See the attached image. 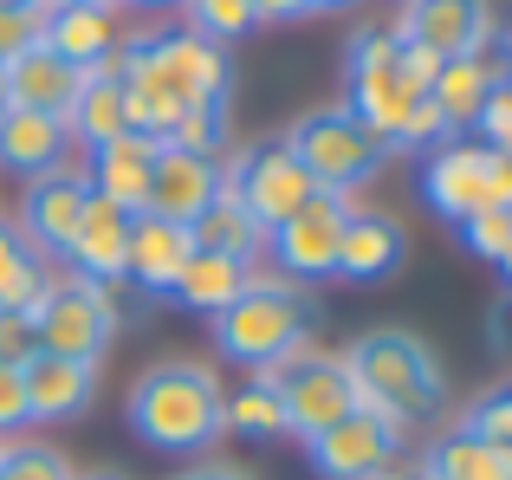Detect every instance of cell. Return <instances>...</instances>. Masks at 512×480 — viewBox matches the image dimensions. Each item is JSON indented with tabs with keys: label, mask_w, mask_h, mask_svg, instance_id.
Wrapping results in <instances>:
<instances>
[{
	"label": "cell",
	"mask_w": 512,
	"mask_h": 480,
	"mask_svg": "<svg viewBox=\"0 0 512 480\" xmlns=\"http://www.w3.org/2000/svg\"><path fill=\"white\" fill-rule=\"evenodd\" d=\"M396 39L435 52V59H480L493 39V0H409Z\"/></svg>",
	"instance_id": "13"
},
{
	"label": "cell",
	"mask_w": 512,
	"mask_h": 480,
	"mask_svg": "<svg viewBox=\"0 0 512 480\" xmlns=\"http://www.w3.org/2000/svg\"><path fill=\"white\" fill-rule=\"evenodd\" d=\"M39 7L52 13V7H117V0H39Z\"/></svg>",
	"instance_id": "45"
},
{
	"label": "cell",
	"mask_w": 512,
	"mask_h": 480,
	"mask_svg": "<svg viewBox=\"0 0 512 480\" xmlns=\"http://www.w3.org/2000/svg\"><path fill=\"white\" fill-rule=\"evenodd\" d=\"M72 480H130V474H117V468H91V474H72Z\"/></svg>",
	"instance_id": "46"
},
{
	"label": "cell",
	"mask_w": 512,
	"mask_h": 480,
	"mask_svg": "<svg viewBox=\"0 0 512 480\" xmlns=\"http://www.w3.org/2000/svg\"><path fill=\"white\" fill-rule=\"evenodd\" d=\"M286 150L299 156V169L318 182V189L350 195V189H363V182H376L389 143L376 137L370 124H357L344 104H325V111H305L299 124L286 130Z\"/></svg>",
	"instance_id": "6"
},
{
	"label": "cell",
	"mask_w": 512,
	"mask_h": 480,
	"mask_svg": "<svg viewBox=\"0 0 512 480\" xmlns=\"http://www.w3.org/2000/svg\"><path fill=\"white\" fill-rule=\"evenodd\" d=\"M422 195L448 228H461L467 215L493 208V150L487 143H461L448 137L441 150L422 156Z\"/></svg>",
	"instance_id": "11"
},
{
	"label": "cell",
	"mask_w": 512,
	"mask_h": 480,
	"mask_svg": "<svg viewBox=\"0 0 512 480\" xmlns=\"http://www.w3.org/2000/svg\"><path fill=\"white\" fill-rule=\"evenodd\" d=\"M188 13V33H201L208 46H227V39H240L247 26H260V13H253V0H182Z\"/></svg>",
	"instance_id": "31"
},
{
	"label": "cell",
	"mask_w": 512,
	"mask_h": 480,
	"mask_svg": "<svg viewBox=\"0 0 512 480\" xmlns=\"http://www.w3.org/2000/svg\"><path fill=\"white\" fill-rule=\"evenodd\" d=\"M318 7H344V0H312V13H318Z\"/></svg>",
	"instance_id": "50"
},
{
	"label": "cell",
	"mask_w": 512,
	"mask_h": 480,
	"mask_svg": "<svg viewBox=\"0 0 512 480\" xmlns=\"http://www.w3.org/2000/svg\"><path fill=\"white\" fill-rule=\"evenodd\" d=\"M0 111H7V78H0Z\"/></svg>",
	"instance_id": "52"
},
{
	"label": "cell",
	"mask_w": 512,
	"mask_h": 480,
	"mask_svg": "<svg viewBox=\"0 0 512 480\" xmlns=\"http://www.w3.org/2000/svg\"><path fill=\"white\" fill-rule=\"evenodd\" d=\"M474 130H480V143H487L493 156H512V78H500V85L487 91V104H480Z\"/></svg>",
	"instance_id": "37"
},
{
	"label": "cell",
	"mask_w": 512,
	"mask_h": 480,
	"mask_svg": "<svg viewBox=\"0 0 512 480\" xmlns=\"http://www.w3.org/2000/svg\"><path fill=\"white\" fill-rule=\"evenodd\" d=\"M221 182H227V163L163 143V150H156V169H150V202H143V215H163V221H182L188 228V221L221 195Z\"/></svg>",
	"instance_id": "15"
},
{
	"label": "cell",
	"mask_w": 512,
	"mask_h": 480,
	"mask_svg": "<svg viewBox=\"0 0 512 480\" xmlns=\"http://www.w3.org/2000/svg\"><path fill=\"white\" fill-rule=\"evenodd\" d=\"M396 448H402V435L389 422H376L370 409H350L344 422H331L325 435L305 442V455H312V468L325 480H376V474H389Z\"/></svg>",
	"instance_id": "14"
},
{
	"label": "cell",
	"mask_w": 512,
	"mask_h": 480,
	"mask_svg": "<svg viewBox=\"0 0 512 480\" xmlns=\"http://www.w3.org/2000/svg\"><path fill=\"white\" fill-rule=\"evenodd\" d=\"M376 480H422V474H376Z\"/></svg>",
	"instance_id": "49"
},
{
	"label": "cell",
	"mask_w": 512,
	"mask_h": 480,
	"mask_svg": "<svg viewBox=\"0 0 512 480\" xmlns=\"http://www.w3.org/2000/svg\"><path fill=\"white\" fill-rule=\"evenodd\" d=\"M448 137H454L448 117H441L428 98H415V104H409V117L396 124V137H389V150H422V156H428V150H441Z\"/></svg>",
	"instance_id": "36"
},
{
	"label": "cell",
	"mask_w": 512,
	"mask_h": 480,
	"mask_svg": "<svg viewBox=\"0 0 512 480\" xmlns=\"http://www.w3.org/2000/svg\"><path fill=\"white\" fill-rule=\"evenodd\" d=\"M26 318H33L39 351H52V357L98 364V357L117 344V299H111V286L78 279V273H46L39 299L26 305Z\"/></svg>",
	"instance_id": "5"
},
{
	"label": "cell",
	"mask_w": 512,
	"mask_h": 480,
	"mask_svg": "<svg viewBox=\"0 0 512 480\" xmlns=\"http://www.w3.org/2000/svg\"><path fill=\"white\" fill-rule=\"evenodd\" d=\"M487 344H493V357H500V364L512 370V292L487 312Z\"/></svg>",
	"instance_id": "41"
},
{
	"label": "cell",
	"mask_w": 512,
	"mask_h": 480,
	"mask_svg": "<svg viewBox=\"0 0 512 480\" xmlns=\"http://www.w3.org/2000/svg\"><path fill=\"white\" fill-rule=\"evenodd\" d=\"M78 468L59 455V448H46V442H0V480H72Z\"/></svg>",
	"instance_id": "32"
},
{
	"label": "cell",
	"mask_w": 512,
	"mask_h": 480,
	"mask_svg": "<svg viewBox=\"0 0 512 480\" xmlns=\"http://www.w3.org/2000/svg\"><path fill=\"white\" fill-rule=\"evenodd\" d=\"M344 370H350V390H357V409H370V416L389 422L396 435H409L415 422H428L441 409V396H448L435 344L402 331V325L363 331L344 351Z\"/></svg>",
	"instance_id": "2"
},
{
	"label": "cell",
	"mask_w": 512,
	"mask_h": 480,
	"mask_svg": "<svg viewBox=\"0 0 512 480\" xmlns=\"http://www.w3.org/2000/svg\"><path fill=\"white\" fill-rule=\"evenodd\" d=\"M117 78H124L130 130H143V137H156V143H163L195 104H227V85H234L227 46H208V39L188 33V26L124 39Z\"/></svg>",
	"instance_id": "1"
},
{
	"label": "cell",
	"mask_w": 512,
	"mask_h": 480,
	"mask_svg": "<svg viewBox=\"0 0 512 480\" xmlns=\"http://www.w3.org/2000/svg\"><path fill=\"white\" fill-rule=\"evenodd\" d=\"M33 351H39V338H33V318H26L20 305H0V364H13V370H20Z\"/></svg>",
	"instance_id": "39"
},
{
	"label": "cell",
	"mask_w": 512,
	"mask_h": 480,
	"mask_svg": "<svg viewBox=\"0 0 512 480\" xmlns=\"http://www.w3.org/2000/svg\"><path fill=\"white\" fill-rule=\"evenodd\" d=\"M493 33H500V46H506V65H512V7H506V20H493Z\"/></svg>",
	"instance_id": "44"
},
{
	"label": "cell",
	"mask_w": 512,
	"mask_h": 480,
	"mask_svg": "<svg viewBox=\"0 0 512 480\" xmlns=\"http://www.w3.org/2000/svg\"><path fill=\"white\" fill-rule=\"evenodd\" d=\"M65 130H72V137L85 143V150H98V143H111V137H124V130H130L117 59H104V65H85V85H78L72 111H65Z\"/></svg>",
	"instance_id": "24"
},
{
	"label": "cell",
	"mask_w": 512,
	"mask_h": 480,
	"mask_svg": "<svg viewBox=\"0 0 512 480\" xmlns=\"http://www.w3.org/2000/svg\"><path fill=\"white\" fill-rule=\"evenodd\" d=\"M26 429V377L13 364H0V442Z\"/></svg>",
	"instance_id": "40"
},
{
	"label": "cell",
	"mask_w": 512,
	"mask_h": 480,
	"mask_svg": "<svg viewBox=\"0 0 512 480\" xmlns=\"http://www.w3.org/2000/svg\"><path fill=\"white\" fill-rule=\"evenodd\" d=\"M266 383L279 390V409H286V435H299V442L325 435L331 422H344L350 409H357L350 370H344V357H331V351H292L286 364L266 370Z\"/></svg>",
	"instance_id": "8"
},
{
	"label": "cell",
	"mask_w": 512,
	"mask_h": 480,
	"mask_svg": "<svg viewBox=\"0 0 512 480\" xmlns=\"http://www.w3.org/2000/svg\"><path fill=\"white\" fill-rule=\"evenodd\" d=\"M396 26H363L357 39L344 46V85H350V104L344 111L357 117V124H370L376 137H396V124L409 117L415 91L402 85V65H396Z\"/></svg>",
	"instance_id": "7"
},
{
	"label": "cell",
	"mask_w": 512,
	"mask_h": 480,
	"mask_svg": "<svg viewBox=\"0 0 512 480\" xmlns=\"http://www.w3.org/2000/svg\"><path fill=\"white\" fill-rule=\"evenodd\" d=\"M402 266V228L389 215H370V208H350L344 234H338V279H357V286H376Z\"/></svg>",
	"instance_id": "23"
},
{
	"label": "cell",
	"mask_w": 512,
	"mask_h": 480,
	"mask_svg": "<svg viewBox=\"0 0 512 480\" xmlns=\"http://www.w3.org/2000/svg\"><path fill=\"white\" fill-rule=\"evenodd\" d=\"M221 377L195 357H169L150 364L124 396V422L143 448L156 455H201V448L221 442Z\"/></svg>",
	"instance_id": "3"
},
{
	"label": "cell",
	"mask_w": 512,
	"mask_h": 480,
	"mask_svg": "<svg viewBox=\"0 0 512 480\" xmlns=\"http://www.w3.org/2000/svg\"><path fill=\"white\" fill-rule=\"evenodd\" d=\"M188 240H195L201 253H221V260H240V266H253V260H260V247H266L260 221L240 208V195L227 189V182H221V195L188 221Z\"/></svg>",
	"instance_id": "26"
},
{
	"label": "cell",
	"mask_w": 512,
	"mask_h": 480,
	"mask_svg": "<svg viewBox=\"0 0 512 480\" xmlns=\"http://www.w3.org/2000/svg\"><path fill=\"white\" fill-rule=\"evenodd\" d=\"M0 78H7V104L13 111H46V117H65L72 98H78V85H85V72L65 65L59 52H46V46H26L20 59H7Z\"/></svg>",
	"instance_id": "19"
},
{
	"label": "cell",
	"mask_w": 512,
	"mask_h": 480,
	"mask_svg": "<svg viewBox=\"0 0 512 480\" xmlns=\"http://www.w3.org/2000/svg\"><path fill=\"white\" fill-rule=\"evenodd\" d=\"M85 202H91V182L85 169H46V176H26L20 189V215H13V228L26 234V247L46 260V253H65L78 234V221H85Z\"/></svg>",
	"instance_id": "12"
},
{
	"label": "cell",
	"mask_w": 512,
	"mask_h": 480,
	"mask_svg": "<svg viewBox=\"0 0 512 480\" xmlns=\"http://www.w3.org/2000/svg\"><path fill=\"white\" fill-rule=\"evenodd\" d=\"M188 253H195V240H188L182 221H163V215H137L130 221V253H124V279L130 286H143L150 299H169L175 279H182Z\"/></svg>",
	"instance_id": "18"
},
{
	"label": "cell",
	"mask_w": 512,
	"mask_h": 480,
	"mask_svg": "<svg viewBox=\"0 0 512 480\" xmlns=\"http://www.w3.org/2000/svg\"><path fill=\"white\" fill-rule=\"evenodd\" d=\"M130 221L117 202H104V195H91L85 202V221H78L72 247H65V260H72L78 279H98V286H111V279H124V253H130Z\"/></svg>",
	"instance_id": "20"
},
{
	"label": "cell",
	"mask_w": 512,
	"mask_h": 480,
	"mask_svg": "<svg viewBox=\"0 0 512 480\" xmlns=\"http://www.w3.org/2000/svg\"><path fill=\"white\" fill-rule=\"evenodd\" d=\"M350 221V195H331L318 189L312 202L299 208L292 221H279L273 234H266V247H273L279 273L292 279V286H318V279H338V234Z\"/></svg>",
	"instance_id": "10"
},
{
	"label": "cell",
	"mask_w": 512,
	"mask_h": 480,
	"mask_svg": "<svg viewBox=\"0 0 512 480\" xmlns=\"http://www.w3.org/2000/svg\"><path fill=\"white\" fill-rule=\"evenodd\" d=\"M461 247L500 266L506 253H512V208H480V215H467L461 221Z\"/></svg>",
	"instance_id": "35"
},
{
	"label": "cell",
	"mask_w": 512,
	"mask_h": 480,
	"mask_svg": "<svg viewBox=\"0 0 512 480\" xmlns=\"http://www.w3.org/2000/svg\"><path fill=\"white\" fill-rule=\"evenodd\" d=\"M227 189H234L240 208L260 221V234H273L279 221H292L305 202H312L318 182L299 169V156L286 150V137H266V143H253V150H240L234 163H227Z\"/></svg>",
	"instance_id": "9"
},
{
	"label": "cell",
	"mask_w": 512,
	"mask_h": 480,
	"mask_svg": "<svg viewBox=\"0 0 512 480\" xmlns=\"http://www.w3.org/2000/svg\"><path fill=\"white\" fill-rule=\"evenodd\" d=\"M422 480H512V448L474 429H441L422 455Z\"/></svg>",
	"instance_id": "25"
},
{
	"label": "cell",
	"mask_w": 512,
	"mask_h": 480,
	"mask_svg": "<svg viewBox=\"0 0 512 480\" xmlns=\"http://www.w3.org/2000/svg\"><path fill=\"white\" fill-rule=\"evenodd\" d=\"M65 150H72V130H65V117H46V111H0V169H13V176H46V169L65 163Z\"/></svg>",
	"instance_id": "22"
},
{
	"label": "cell",
	"mask_w": 512,
	"mask_h": 480,
	"mask_svg": "<svg viewBox=\"0 0 512 480\" xmlns=\"http://www.w3.org/2000/svg\"><path fill=\"white\" fill-rule=\"evenodd\" d=\"M312 325H318L312 292L292 286V279H260L253 273L247 292H240L227 312H214V351H221L227 364L266 377V370L286 364L292 351H305Z\"/></svg>",
	"instance_id": "4"
},
{
	"label": "cell",
	"mask_w": 512,
	"mask_h": 480,
	"mask_svg": "<svg viewBox=\"0 0 512 480\" xmlns=\"http://www.w3.org/2000/svg\"><path fill=\"white\" fill-rule=\"evenodd\" d=\"M221 429L247 435V442H279L286 435V409H279V390L266 377L240 383L234 396H221Z\"/></svg>",
	"instance_id": "29"
},
{
	"label": "cell",
	"mask_w": 512,
	"mask_h": 480,
	"mask_svg": "<svg viewBox=\"0 0 512 480\" xmlns=\"http://www.w3.org/2000/svg\"><path fill=\"white\" fill-rule=\"evenodd\" d=\"M39 46L85 72V65H104L124 52V26H117L111 7H52L46 26H39Z\"/></svg>",
	"instance_id": "21"
},
{
	"label": "cell",
	"mask_w": 512,
	"mask_h": 480,
	"mask_svg": "<svg viewBox=\"0 0 512 480\" xmlns=\"http://www.w3.org/2000/svg\"><path fill=\"white\" fill-rule=\"evenodd\" d=\"M461 429H474V435H487V442L512 448V377H506V383H493V390H480L474 403H467Z\"/></svg>",
	"instance_id": "34"
},
{
	"label": "cell",
	"mask_w": 512,
	"mask_h": 480,
	"mask_svg": "<svg viewBox=\"0 0 512 480\" xmlns=\"http://www.w3.org/2000/svg\"><path fill=\"white\" fill-rule=\"evenodd\" d=\"M7 7H39V0H0V13H7ZM39 13H46V7H39Z\"/></svg>",
	"instance_id": "48"
},
{
	"label": "cell",
	"mask_w": 512,
	"mask_h": 480,
	"mask_svg": "<svg viewBox=\"0 0 512 480\" xmlns=\"http://www.w3.org/2000/svg\"><path fill=\"white\" fill-rule=\"evenodd\" d=\"M500 266H506V286H512V253H506V260H500Z\"/></svg>",
	"instance_id": "51"
},
{
	"label": "cell",
	"mask_w": 512,
	"mask_h": 480,
	"mask_svg": "<svg viewBox=\"0 0 512 480\" xmlns=\"http://www.w3.org/2000/svg\"><path fill=\"white\" fill-rule=\"evenodd\" d=\"M156 150H163V143L143 137V130H124V137L98 143V150H91V163H85L91 195L117 202L124 215H143V202H150V169H156Z\"/></svg>",
	"instance_id": "16"
},
{
	"label": "cell",
	"mask_w": 512,
	"mask_h": 480,
	"mask_svg": "<svg viewBox=\"0 0 512 480\" xmlns=\"http://www.w3.org/2000/svg\"><path fill=\"white\" fill-rule=\"evenodd\" d=\"M253 13H260V20H305L312 0H253Z\"/></svg>",
	"instance_id": "42"
},
{
	"label": "cell",
	"mask_w": 512,
	"mask_h": 480,
	"mask_svg": "<svg viewBox=\"0 0 512 480\" xmlns=\"http://www.w3.org/2000/svg\"><path fill=\"white\" fill-rule=\"evenodd\" d=\"M247 279H253V266L221 260V253H201V247H195L169 299H175V305H188V312H208V318H214V312H227V305L247 292Z\"/></svg>",
	"instance_id": "27"
},
{
	"label": "cell",
	"mask_w": 512,
	"mask_h": 480,
	"mask_svg": "<svg viewBox=\"0 0 512 480\" xmlns=\"http://www.w3.org/2000/svg\"><path fill=\"white\" fill-rule=\"evenodd\" d=\"M175 480H247L240 468H227V461H208V468H182Z\"/></svg>",
	"instance_id": "43"
},
{
	"label": "cell",
	"mask_w": 512,
	"mask_h": 480,
	"mask_svg": "<svg viewBox=\"0 0 512 480\" xmlns=\"http://www.w3.org/2000/svg\"><path fill=\"white\" fill-rule=\"evenodd\" d=\"M493 85H500V65H487V52H480V59H441L435 85H428V104L448 117V130H461V124L480 117V104H487Z\"/></svg>",
	"instance_id": "28"
},
{
	"label": "cell",
	"mask_w": 512,
	"mask_h": 480,
	"mask_svg": "<svg viewBox=\"0 0 512 480\" xmlns=\"http://www.w3.org/2000/svg\"><path fill=\"white\" fill-rule=\"evenodd\" d=\"M163 143H175V150H195V156H214V163H227V104H195V111H188Z\"/></svg>",
	"instance_id": "33"
},
{
	"label": "cell",
	"mask_w": 512,
	"mask_h": 480,
	"mask_svg": "<svg viewBox=\"0 0 512 480\" xmlns=\"http://www.w3.org/2000/svg\"><path fill=\"white\" fill-rule=\"evenodd\" d=\"M20 377H26V422H72L91 409V390H98V364L52 357V351H33L20 364Z\"/></svg>",
	"instance_id": "17"
},
{
	"label": "cell",
	"mask_w": 512,
	"mask_h": 480,
	"mask_svg": "<svg viewBox=\"0 0 512 480\" xmlns=\"http://www.w3.org/2000/svg\"><path fill=\"white\" fill-rule=\"evenodd\" d=\"M39 26H46L39 7H7V13H0V65L20 59L26 46H39Z\"/></svg>",
	"instance_id": "38"
},
{
	"label": "cell",
	"mask_w": 512,
	"mask_h": 480,
	"mask_svg": "<svg viewBox=\"0 0 512 480\" xmlns=\"http://www.w3.org/2000/svg\"><path fill=\"white\" fill-rule=\"evenodd\" d=\"M39 286H46V266H39V253L26 247V234L13 228V221H0V305H33Z\"/></svg>",
	"instance_id": "30"
},
{
	"label": "cell",
	"mask_w": 512,
	"mask_h": 480,
	"mask_svg": "<svg viewBox=\"0 0 512 480\" xmlns=\"http://www.w3.org/2000/svg\"><path fill=\"white\" fill-rule=\"evenodd\" d=\"M124 7H143V13H156V7H182V0H124Z\"/></svg>",
	"instance_id": "47"
}]
</instances>
